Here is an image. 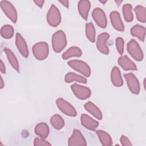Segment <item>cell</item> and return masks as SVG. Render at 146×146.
<instances>
[{"mask_svg": "<svg viewBox=\"0 0 146 146\" xmlns=\"http://www.w3.org/2000/svg\"><path fill=\"white\" fill-rule=\"evenodd\" d=\"M4 52H5L6 56L7 58L8 61L9 62L11 66L13 67V68L17 72L19 71V62L17 60V58H16L14 54L11 51L10 49L9 48H4Z\"/></svg>", "mask_w": 146, "mask_h": 146, "instance_id": "23", "label": "cell"}, {"mask_svg": "<svg viewBox=\"0 0 146 146\" xmlns=\"http://www.w3.org/2000/svg\"><path fill=\"white\" fill-rule=\"evenodd\" d=\"M15 44L21 55L25 58H27L29 56L27 44L23 37L19 33H17L16 34Z\"/></svg>", "mask_w": 146, "mask_h": 146, "instance_id": "13", "label": "cell"}, {"mask_svg": "<svg viewBox=\"0 0 146 146\" xmlns=\"http://www.w3.org/2000/svg\"><path fill=\"white\" fill-rule=\"evenodd\" d=\"M110 38V35L107 33L100 34L97 38L96 47L98 50L102 54L107 55L109 53V48L107 46V40Z\"/></svg>", "mask_w": 146, "mask_h": 146, "instance_id": "12", "label": "cell"}, {"mask_svg": "<svg viewBox=\"0 0 146 146\" xmlns=\"http://www.w3.org/2000/svg\"><path fill=\"white\" fill-rule=\"evenodd\" d=\"M68 145L69 146L75 145H87V143L85 138L81 133V132L77 129H75L73 131L72 135L68 140Z\"/></svg>", "mask_w": 146, "mask_h": 146, "instance_id": "11", "label": "cell"}, {"mask_svg": "<svg viewBox=\"0 0 146 146\" xmlns=\"http://www.w3.org/2000/svg\"><path fill=\"white\" fill-rule=\"evenodd\" d=\"M56 104L58 108L65 115L75 117L77 115V112L75 108L68 102L62 98L56 99Z\"/></svg>", "mask_w": 146, "mask_h": 146, "instance_id": "7", "label": "cell"}, {"mask_svg": "<svg viewBox=\"0 0 146 146\" xmlns=\"http://www.w3.org/2000/svg\"><path fill=\"white\" fill-rule=\"evenodd\" d=\"M124 41L121 37H118L116 39V47L117 52L120 55H122L124 52Z\"/></svg>", "mask_w": 146, "mask_h": 146, "instance_id": "31", "label": "cell"}, {"mask_svg": "<svg viewBox=\"0 0 146 146\" xmlns=\"http://www.w3.org/2000/svg\"><path fill=\"white\" fill-rule=\"evenodd\" d=\"M99 2H100V3H103V4H105L107 1H102V0H100Z\"/></svg>", "mask_w": 146, "mask_h": 146, "instance_id": "39", "label": "cell"}, {"mask_svg": "<svg viewBox=\"0 0 146 146\" xmlns=\"http://www.w3.org/2000/svg\"><path fill=\"white\" fill-rule=\"evenodd\" d=\"M0 70H1V73L5 74V72H6V68H5V64L3 63V62L2 60V59H1V60H0Z\"/></svg>", "mask_w": 146, "mask_h": 146, "instance_id": "34", "label": "cell"}, {"mask_svg": "<svg viewBox=\"0 0 146 146\" xmlns=\"http://www.w3.org/2000/svg\"><path fill=\"white\" fill-rule=\"evenodd\" d=\"M123 2V1H115V2L117 5V6H119L120 4Z\"/></svg>", "mask_w": 146, "mask_h": 146, "instance_id": "38", "label": "cell"}, {"mask_svg": "<svg viewBox=\"0 0 146 146\" xmlns=\"http://www.w3.org/2000/svg\"><path fill=\"white\" fill-rule=\"evenodd\" d=\"M91 7V3L88 0L79 1L78 4V9L80 15L84 19L88 18V13Z\"/></svg>", "mask_w": 146, "mask_h": 146, "instance_id": "17", "label": "cell"}, {"mask_svg": "<svg viewBox=\"0 0 146 146\" xmlns=\"http://www.w3.org/2000/svg\"><path fill=\"white\" fill-rule=\"evenodd\" d=\"M130 33L132 35L137 37L141 41H144L146 30L144 26L140 25H135L131 29Z\"/></svg>", "mask_w": 146, "mask_h": 146, "instance_id": "20", "label": "cell"}, {"mask_svg": "<svg viewBox=\"0 0 146 146\" xmlns=\"http://www.w3.org/2000/svg\"><path fill=\"white\" fill-rule=\"evenodd\" d=\"M34 132L35 133L40 137L46 139L48 136L50 132L48 125L44 122L39 123L35 125Z\"/></svg>", "mask_w": 146, "mask_h": 146, "instance_id": "19", "label": "cell"}, {"mask_svg": "<svg viewBox=\"0 0 146 146\" xmlns=\"http://www.w3.org/2000/svg\"><path fill=\"white\" fill-rule=\"evenodd\" d=\"M86 35L87 39L91 42H95V29L92 23L88 22L86 24L85 26Z\"/></svg>", "mask_w": 146, "mask_h": 146, "instance_id": "27", "label": "cell"}, {"mask_svg": "<svg viewBox=\"0 0 146 146\" xmlns=\"http://www.w3.org/2000/svg\"><path fill=\"white\" fill-rule=\"evenodd\" d=\"M14 33V29L10 25H3L1 29V35L5 39L12 38Z\"/></svg>", "mask_w": 146, "mask_h": 146, "instance_id": "30", "label": "cell"}, {"mask_svg": "<svg viewBox=\"0 0 146 146\" xmlns=\"http://www.w3.org/2000/svg\"><path fill=\"white\" fill-rule=\"evenodd\" d=\"M34 2L39 7H42L44 3V1H42V0H39V1H34Z\"/></svg>", "mask_w": 146, "mask_h": 146, "instance_id": "35", "label": "cell"}, {"mask_svg": "<svg viewBox=\"0 0 146 146\" xmlns=\"http://www.w3.org/2000/svg\"><path fill=\"white\" fill-rule=\"evenodd\" d=\"M84 108L91 115H92L95 117L99 120H102L103 118V115L100 109L93 103L91 102H88L84 105Z\"/></svg>", "mask_w": 146, "mask_h": 146, "instance_id": "21", "label": "cell"}, {"mask_svg": "<svg viewBox=\"0 0 146 146\" xmlns=\"http://www.w3.org/2000/svg\"><path fill=\"white\" fill-rule=\"evenodd\" d=\"M110 18L111 24L114 29L119 31H123L124 30V26L119 12L117 11H112L110 13Z\"/></svg>", "mask_w": 146, "mask_h": 146, "instance_id": "14", "label": "cell"}, {"mask_svg": "<svg viewBox=\"0 0 146 146\" xmlns=\"http://www.w3.org/2000/svg\"><path fill=\"white\" fill-rule=\"evenodd\" d=\"M117 62L124 70H137L136 64L126 55L120 56L118 58Z\"/></svg>", "mask_w": 146, "mask_h": 146, "instance_id": "16", "label": "cell"}, {"mask_svg": "<svg viewBox=\"0 0 146 146\" xmlns=\"http://www.w3.org/2000/svg\"><path fill=\"white\" fill-rule=\"evenodd\" d=\"M98 138L103 146L112 145V140L111 136L106 131L103 130H97L96 131Z\"/></svg>", "mask_w": 146, "mask_h": 146, "instance_id": "24", "label": "cell"}, {"mask_svg": "<svg viewBox=\"0 0 146 146\" xmlns=\"http://www.w3.org/2000/svg\"><path fill=\"white\" fill-rule=\"evenodd\" d=\"M127 50L129 54L136 60L141 61L144 58L143 52L139 43L133 39H131L127 46Z\"/></svg>", "mask_w": 146, "mask_h": 146, "instance_id": "4", "label": "cell"}, {"mask_svg": "<svg viewBox=\"0 0 146 146\" xmlns=\"http://www.w3.org/2000/svg\"><path fill=\"white\" fill-rule=\"evenodd\" d=\"M32 51L34 57L36 59L39 60H44L48 55V44L45 42H38L33 46Z\"/></svg>", "mask_w": 146, "mask_h": 146, "instance_id": "2", "label": "cell"}, {"mask_svg": "<svg viewBox=\"0 0 146 146\" xmlns=\"http://www.w3.org/2000/svg\"><path fill=\"white\" fill-rule=\"evenodd\" d=\"M1 8L5 15L14 23L17 21L18 15L14 5L9 1H1L0 2Z\"/></svg>", "mask_w": 146, "mask_h": 146, "instance_id": "6", "label": "cell"}, {"mask_svg": "<svg viewBox=\"0 0 146 146\" xmlns=\"http://www.w3.org/2000/svg\"><path fill=\"white\" fill-rule=\"evenodd\" d=\"M64 81L66 83H71L72 82L75 81V82H79L81 83L86 84V83H87V80L86 78H85L84 77H83L80 75L76 74L72 72H68L67 74H66V75H65Z\"/></svg>", "mask_w": 146, "mask_h": 146, "instance_id": "25", "label": "cell"}, {"mask_svg": "<svg viewBox=\"0 0 146 146\" xmlns=\"http://www.w3.org/2000/svg\"><path fill=\"white\" fill-rule=\"evenodd\" d=\"M67 64L72 68L81 73L86 77H89L91 75L90 67L87 63L84 61L74 59L68 61Z\"/></svg>", "mask_w": 146, "mask_h": 146, "instance_id": "5", "label": "cell"}, {"mask_svg": "<svg viewBox=\"0 0 146 146\" xmlns=\"http://www.w3.org/2000/svg\"><path fill=\"white\" fill-rule=\"evenodd\" d=\"M92 16L94 21L99 27L103 29L106 27L107 25V19L104 11L101 8H95L92 11Z\"/></svg>", "mask_w": 146, "mask_h": 146, "instance_id": "10", "label": "cell"}, {"mask_svg": "<svg viewBox=\"0 0 146 146\" xmlns=\"http://www.w3.org/2000/svg\"><path fill=\"white\" fill-rule=\"evenodd\" d=\"M34 146H50L51 144L47 141L45 140V139L36 137L34 140Z\"/></svg>", "mask_w": 146, "mask_h": 146, "instance_id": "32", "label": "cell"}, {"mask_svg": "<svg viewBox=\"0 0 146 146\" xmlns=\"http://www.w3.org/2000/svg\"><path fill=\"white\" fill-rule=\"evenodd\" d=\"M4 87V82L2 79V77L1 76V88H3Z\"/></svg>", "mask_w": 146, "mask_h": 146, "instance_id": "37", "label": "cell"}, {"mask_svg": "<svg viewBox=\"0 0 146 146\" xmlns=\"http://www.w3.org/2000/svg\"><path fill=\"white\" fill-rule=\"evenodd\" d=\"M124 76L126 80L128 87L130 91L133 94H139L140 90V83L136 76L130 72L125 74Z\"/></svg>", "mask_w": 146, "mask_h": 146, "instance_id": "9", "label": "cell"}, {"mask_svg": "<svg viewBox=\"0 0 146 146\" xmlns=\"http://www.w3.org/2000/svg\"><path fill=\"white\" fill-rule=\"evenodd\" d=\"M120 143L123 146H131L132 144L131 143L129 139L124 135H121L120 139Z\"/></svg>", "mask_w": 146, "mask_h": 146, "instance_id": "33", "label": "cell"}, {"mask_svg": "<svg viewBox=\"0 0 146 146\" xmlns=\"http://www.w3.org/2000/svg\"><path fill=\"white\" fill-rule=\"evenodd\" d=\"M82 55L81 49L76 46H72L63 53L62 57L64 60H67L72 57H80Z\"/></svg>", "mask_w": 146, "mask_h": 146, "instance_id": "22", "label": "cell"}, {"mask_svg": "<svg viewBox=\"0 0 146 146\" xmlns=\"http://www.w3.org/2000/svg\"><path fill=\"white\" fill-rule=\"evenodd\" d=\"M80 122L83 127L91 131L95 130L99 125V122L98 121L85 113L80 116Z\"/></svg>", "mask_w": 146, "mask_h": 146, "instance_id": "15", "label": "cell"}, {"mask_svg": "<svg viewBox=\"0 0 146 146\" xmlns=\"http://www.w3.org/2000/svg\"><path fill=\"white\" fill-rule=\"evenodd\" d=\"M71 89L74 94L79 99L85 100L89 98L91 95L90 89L87 87L74 83L71 86Z\"/></svg>", "mask_w": 146, "mask_h": 146, "instance_id": "8", "label": "cell"}, {"mask_svg": "<svg viewBox=\"0 0 146 146\" xmlns=\"http://www.w3.org/2000/svg\"><path fill=\"white\" fill-rule=\"evenodd\" d=\"M122 11L124 18L127 22H131L133 19V15L132 11V5L129 3H125L123 5Z\"/></svg>", "mask_w": 146, "mask_h": 146, "instance_id": "28", "label": "cell"}, {"mask_svg": "<svg viewBox=\"0 0 146 146\" xmlns=\"http://www.w3.org/2000/svg\"><path fill=\"white\" fill-rule=\"evenodd\" d=\"M67 45V38L64 32L58 30L52 36V47L55 52H61Z\"/></svg>", "mask_w": 146, "mask_h": 146, "instance_id": "1", "label": "cell"}, {"mask_svg": "<svg viewBox=\"0 0 146 146\" xmlns=\"http://www.w3.org/2000/svg\"><path fill=\"white\" fill-rule=\"evenodd\" d=\"M58 2L62 3L64 6L66 7H68L69 6V1H58Z\"/></svg>", "mask_w": 146, "mask_h": 146, "instance_id": "36", "label": "cell"}, {"mask_svg": "<svg viewBox=\"0 0 146 146\" xmlns=\"http://www.w3.org/2000/svg\"><path fill=\"white\" fill-rule=\"evenodd\" d=\"M52 126L56 129H61L64 125V121L62 117L58 115L55 114L51 116L50 120Z\"/></svg>", "mask_w": 146, "mask_h": 146, "instance_id": "26", "label": "cell"}, {"mask_svg": "<svg viewBox=\"0 0 146 146\" xmlns=\"http://www.w3.org/2000/svg\"><path fill=\"white\" fill-rule=\"evenodd\" d=\"M47 21L52 27L58 26L61 22V15L58 8L52 4L47 14Z\"/></svg>", "mask_w": 146, "mask_h": 146, "instance_id": "3", "label": "cell"}, {"mask_svg": "<svg viewBox=\"0 0 146 146\" xmlns=\"http://www.w3.org/2000/svg\"><path fill=\"white\" fill-rule=\"evenodd\" d=\"M136 18L139 21L142 23L146 22V9L141 5H137L134 9Z\"/></svg>", "mask_w": 146, "mask_h": 146, "instance_id": "29", "label": "cell"}, {"mask_svg": "<svg viewBox=\"0 0 146 146\" xmlns=\"http://www.w3.org/2000/svg\"><path fill=\"white\" fill-rule=\"evenodd\" d=\"M111 79L112 83L115 87H121L123 84V80L121 77L119 68L115 66L112 68L111 73Z\"/></svg>", "mask_w": 146, "mask_h": 146, "instance_id": "18", "label": "cell"}]
</instances>
